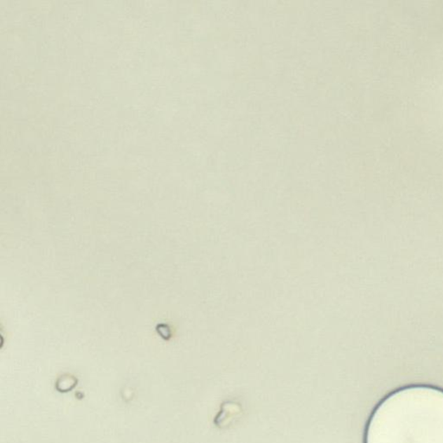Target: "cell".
Instances as JSON below:
<instances>
[{"mask_svg": "<svg viewBox=\"0 0 443 443\" xmlns=\"http://www.w3.org/2000/svg\"><path fill=\"white\" fill-rule=\"evenodd\" d=\"M365 443H443V390L411 386L388 395L369 420Z\"/></svg>", "mask_w": 443, "mask_h": 443, "instance_id": "1", "label": "cell"}]
</instances>
